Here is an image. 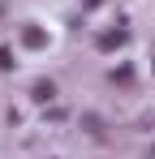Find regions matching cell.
<instances>
[{
	"mask_svg": "<svg viewBox=\"0 0 155 159\" xmlns=\"http://www.w3.org/2000/svg\"><path fill=\"white\" fill-rule=\"evenodd\" d=\"M112 48H125V30H108V34H99V52H112Z\"/></svg>",
	"mask_w": 155,
	"mask_h": 159,
	"instance_id": "cell-1",
	"label": "cell"
},
{
	"mask_svg": "<svg viewBox=\"0 0 155 159\" xmlns=\"http://www.w3.org/2000/svg\"><path fill=\"white\" fill-rule=\"evenodd\" d=\"M22 43H26V48H48V34L35 30V26H26V30H22Z\"/></svg>",
	"mask_w": 155,
	"mask_h": 159,
	"instance_id": "cell-2",
	"label": "cell"
},
{
	"mask_svg": "<svg viewBox=\"0 0 155 159\" xmlns=\"http://www.w3.org/2000/svg\"><path fill=\"white\" fill-rule=\"evenodd\" d=\"M30 95H35L39 103H48L52 95H56V86H52V82H35V90H30Z\"/></svg>",
	"mask_w": 155,
	"mask_h": 159,
	"instance_id": "cell-3",
	"label": "cell"
},
{
	"mask_svg": "<svg viewBox=\"0 0 155 159\" xmlns=\"http://www.w3.org/2000/svg\"><path fill=\"white\" fill-rule=\"evenodd\" d=\"M9 65H13V52H9V48H0V69H9Z\"/></svg>",
	"mask_w": 155,
	"mask_h": 159,
	"instance_id": "cell-4",
	"label": "cell"
}]
</instances>
